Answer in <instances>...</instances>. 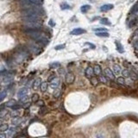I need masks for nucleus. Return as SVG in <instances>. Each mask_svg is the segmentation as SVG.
I'll return each instance as SVG.
<instances>
[{
	"label": "nucleus",
	"instance_id": "1",
	"mask_svg": "<svg viewBox=\"0 0 138 138\" xmlns=\"http://www.w3.org/2000/svg\"><path fill=\"white\" fill-rule=\"evenodd\" d=\"M22 14L23 16H29V15H38L42 16L44 14V10L40 6H32V7L26 8L22 10Z\"/></svg>",
	"mask_w": 138,
	"mask_h": 138
},
{
	"label": "nucleus",
	"instance_id": "2",
	"mask_svg": "<svg viewBox=\"0 0 138 138\" xmlns=\"http://www.w3.org/2000/svg\"><path fill=\"white\" fill-rule=\"evenodd\" d=\"M24 23H40V16L38 15H29V16H23L22 17Z\"/></svg>",
	"mask_w": 138,
	"mask_h": 138
},
{
	"label": "nucleus",
	"instance_id": "3",
	"mask_svg": "<svg viewBox=\"0 0 138 138\" xmlns=\"http://www.w3.org/2000/svg\"><path fill=\"white\" fill-rule=\"evenodd\" d=\"M42 24L40 23H24V28H36L40 29Z\"/></svg>",
	"mask_w": 138,
	"mask_h": 138
},
{
	"label": "nucleus",
	"instance_id": "4",
	"mask_svg": "<svg viewBox=\"0 0 138 138\" xmlns=\"http://www.w3.org/2000/svg\"><path fill=\"white\" fill-rule=\"evenodd\" d=\"M65 80H66V83L67 85H71L74 82L75 80V76H74V74L72 73H67L65 76Z\"/></svg>",
	"mask_w": 138,
	"mask_h": 138
},
{
	"label": "nucleus",
	"instance_id": "5",
	"mask_svg": "<svg viewBox=\"0 0 138 138\" xmlns=\"http://www.w3.org/2000/svg\"><path fill=\"white\" fill-rule=\"evenodd\" d=\"M12 80H13L12 74H10L9 73V74H6V75L2 79V84H4V85H9V84L11 83Z\"/></svg>",
	"mask_w": 138,
	"mask_h": 138
},
{
	"label": "nucleus",
	"instance_id": "6",
	"mask_svg": "<svg viewBox=\"0 0 138 138\" xmlns=\"http://www.w3.org/2000/svg\"><path fill=\"white\" fill-rule=\"evenodd\" d=\"M85 32H86V31H85V29H84V28H77L73 29V30L71 31L70 35H72V36H80V35L85 34Z\"/></svg>",
	"mask_w": 138,
	"mask_h": 138
},
{
	"label": "nucleus",
	"instance_id": "7",
	"mask_svg": "<svg viewBox=\"0 0 138 138\" xmlns=\"http://www.w3.org/2000/svg\"><path fill=\"white\" fill-rule=\"evenodd\" d=\"M28 92V88H26V87H23V88H21V89L18 91V92H17V97H18V98L20 99V98L27 96Z\"/></svg>",
	"mask_w": 138,
	"mask_h": 138
},
{
	"label": "nucleus",
	"instance_id": "8",
	"mask_svg": "<svg viewBox=\"0 0 138 138\" xmlns=\"http://www.w3.org/2000/svg\"><path fill=\"white\" fill-rule=\"evenodd\" d=\"M104 76H105L107 79H110V80H113L114 78H115V75H114L113 72H112V70H110V68L107 67L104 69Z\"/></svg>",
	"mask_w": 138,
	"mask_h": 138
},
{
	"label": "nucleus",
	"instance_id": "9",
	"mask_svg": "<svg viewBox=\"0 0 138 138\" xmlns=\"http://www.w3.org/2000/svg\"><path fill=\"white\" fill-rule=\"evenodd\" d=\"M28 49L30 51H32L34 54H36V55L41 53V48L38 46H36V44H30L28 46Z\"/></svg>",
	"mask_w": 138,
	"mask_h": 138
},
{
	"label": "nucleus",
	"instance_id": "10",
	"mask_svg": "<svg viewBox=\"0 0 138 138\" xmlns=\"http://www.w3.org/2000/svg\"><path fill=\"white\" fill-rule=\"evenodd\" d=\"M60 83H61L60 79L59 78H55L52 81H50V86L52 88H54V89H57L59 87V85H60Z\"/></svg>",
	"mask_w": 138,
	"mask_h": 138
},
{
	"label": "nucleus",
	"instance_id": "11",
	"mask_svg": "<svg viewBox=\"0 0 138 138\" xmlns=\"http://www.w3.org/2000/svg\"><path fill=\"white\" fill-rule=\"evenodd\" d=\"M85 74L87 78L91 79V78L93 76V74H94L93 67H92V66H88V67H86V69H85Z\"/></svg>",
	"mask_w": 138,
	"mask_h": 138
},
{
	"label": "nucleus",
	"instance_id": "12",
	"mask_svg": "<svg viewBox=\"0 0 138 138\" xmlns=\"http://www.w3.org/2000/svg\"><path fill=\"white\" fill-rule=\"evenodd\" d=\"M114 5L111 4H104L100 7V10L102 12H106L108 10H110L111 9H113Z\"/></svg>",
	"mask_w": 138,
	"mask_h": 138
},
{
	"label": "nucleus",
	"instance_id": "13",
	"mask_svg": "<svg viewBox=\"0 0 138 138\" xmlns=\"http://www.w3.org/2000/svg\"><path fill=\"white\" fill-rule=\"evenodd\" d=\"M112 72H113L114 75H118V74H120V73L122 72V68L121 66H119V65L117 64H115L113 65V67H112Z\"/></svg>",
	"mask_w": 138,
	"mask_h": 138
},
{
	"label": "nucleus",
	"instance_id": "14",
	"mask_svg": "<svg viewBox=\"0 0 138 138\" xmlns=\"http://www.w3.org/2000/svg\"><path fill=\"white\" fill-rule=\"evenodd\" d=\"M41 84H42V80H41L40 78H37L34 81V83H33V89H34L35 91H37V89L40 88Z\"/></svg>",
	"mask_w": 138,
	"mask_h": 138
},
{
	"label": "nucleus",
	"instance_id": "15",
	"mask_svg": "<svg viewBox=\"0 0 138 138\" xmlns=\"http://www.w3.org/2000/svg\"><path fill=\"white\" fill-rule=\"evenodd\" d=\"M115 44H116V47H117V50L119 53L123 54L124 52V49H123V46L122 45V43H120L118 41H115Z\"/></svg>",
	"mask_w": 138,
	"mask_h": 138
},
{
	"label": "nucleus",
	"instance_id": "16",
	"mask_svg": "<svg viewBox=\"0 0 138 138\" xmlns=\"http://www.w3.org/2000/svg\"><path fill=\"white\" fill-rule=\"evenodd\" d=\"M93 71H94V74L96 75H100L101 73H102V68L99 65H95L94 67H93Z\"/></svg>",
	"mask_w": 138,
	"mask_h": 138
},
{
	"label": "nucleus",
	"instance_id": "17",
	"mask_svg": "<svg viewBox=\"0 0 138 138\" xmlns=\"http://www.w3.org/2000/svg\"><path fill=\"white\" fill-rule=\"evenodd\" d=\"M90 9H91V5H89V4H85V5L81 6L80 10H81L82 13H86L88 10H90Z\"/></svg>",
	"mask_w": 138,
	"mask_h": 138
},
{
	"label": "nucleus",
	"instance_id": "18",
	"mask_svg": "<svg viewBox=\"0 0 138 138\" xmlns=\"http://www.w3.org/2000/svg\"><path fill=\"white\" fill-rule=\"evenodd\" d=\"M47 87H48V85H47V82H42V84H41V86H40V89H41V91H42V92H47Z\"/></svg>",
	"mask_w": 138,
	"mask_h": 138
},
{
	"label": "nucleus",
	"instance_id": "19",
	"mask_svg": "<svg viewBox=\"0 0 138 138\" xmlns=\"http://www.w3.org/2000/svg\"><path fill=\"white\" fill-rule=\"evenodd\" d=\"M8 129H9V125L8 124H6V123H2V124H0V133L7 131Z\"/></svg>",
	"mask_w": 138,
	"mask_h": 138
},
{
	"label": "nucleus",
	"instance_id": "20",
	"mask_svg": "<svg viewBox=\"0 0 138 138\" xmlns=\"http://www.w3.org/2000/svg\"><path fill=\"white\" fill-rule=\"evenodd\" d=\"M136 12H138V3H136V4H134L133 5V7L131 8V9H130V11H129V14H135V13H136Z\"/></svg>",
	"mask_w": 138,
	"mask_h": 138
},
{
	"label": "nucleus",
	"instance_id": "21",
	"mask_svg": "<svg viewBox=\"0 0 138 138\" xmlns=\"http://www.w3.org/2000/svg\"><path fill=\"white\" fill-rule=\"evenodd\" d=\"M130 74L131 72L129 70V69H123V70H122V74H123V77H130Z\"/></svg>",
	"mask_w": 138,
	"mask_h": 138
},
{
	"label": "nucleus",
	"instance_id": "22",
	"mask_svg": "<svg viewBox=\"0 0 138 138\" xmlns=\"http://www.w3.org/2000/svg\"><path fill=\"white\" fill-rule=\"evenodd\" d=\"M21 122H22V119H21V118H19L18 117H14L13 120H12V124H14V125H16V126H17V125H18L19 123H21Z\"/></svg>",
	"mask_w": 138,
	"mask_h": 138
},
{
	"label": "nucleus",
	"instance_id": "23",
	"mask_svg": "<svg viewBox=\"0 0 138 138\" xmlns=\"http://www.w3.org/2000/svg\"><path fill=\"white\" fill-rule=\"evenodd\" d=\"M6 106H9V107H13L14 105H16V100L15 99H10V100H9L7 103L5 104Z\"/></svg>",
	"mask_w": 138,
	"mask_h": 138
},
{
	"label": "nucleus",
	"instance_id": "24",
	"mask_svg": "<svg viewBox=\"0 0 138 138\" xmlns=\"http://www.w3.org/2000/svg\"><path fill=\"white\" fill-rule=\"evenodd\" d=\"M97 36H99V37H109V33L107 32H99V33H96Z\"/></svg>",
	"mask_w": 138,
	"mask_h": 138
},
{
	"label": "nucleus",
	"instance_id": "25",
	"mask_svg": "<svg viewBox=\"0 0 138 138\" xmlns=\"http://www.w3.org/2000/svg\"><path fill=\"white\" fill-rule=\"evenodd\" d=\"M6 96H7V92L6 91H2V92H0V102L2 100H4V98H6Z\"/></svg>",
	"mask_w": 138,
	"mask_h": 138
},
{
	"label": "nucleus",
	"instance_id": "26",
	"mask_svg": "<svg viewBox=\"0 0 138 138\" xmlns=\"http://www.w3.org/2000/svg\"><path fill=\"white\" fill-rule=\"evenodd\" d=\"M53 95H54V97H55V98H60V97H61V90H59V89H56L55 92H54Z\"/></svg>",
	"mask_w": 138,
	"mask_h": 138
},
{
	"label": "nucleus",
	"instance_id": "27",
	"mask_svg": "<svg viewBox=\"0 0 138 138\" xmlns=\"http://www.w3.org/2000/svg\"><path fill=\"white\" fill-rule=\"evenodd\" d=\"M60 66H61V64H60V62H53V63H50L49 64V67L50 68H58L60 67Z\"/></svg>",
	"mask_w": 138,
	"mask_h": 138
},
{
	"label": "nucleus",
	"instance_id": "28",
	"mask_svg": "<svg viewBox=\"0 0 138 138\" xmlns=\"http://www.w3.org/2000/svg\"><path fill=\"white\" fill-rule=\"evenodd\" d=\"M100 23H102L104 25H110V22L109 21L108 18H102L100 20Z\"/></svg>",
	"mask_w": 138,
	"mask_h": 138
},
{
	"label": "nucleus",
	"instance_id": "29",
	"mask_svg": "<svg viewBox=\"0 0 138 138\" xmlns=\"http://www.w3.org/2000/svg\"><path fill=\"white\" fill-rule=\"evenodd\" d=\"M90 81H91V84L92 85H97L98 84V80L95 77H92L90 79Z\"/></svg>",
	"mask_w": 138,
	"mask_h": 138
},
{
	"label": "nucleus",
	"instance_id": "30",
	"mask_svg": "<svg viewBox=\"0 0 138 138\" xmlns=\"http://www.w3.org/2000/svg\"><path fill=\"white\" fill-rule=\"evenodd\" d=\"M117 84H119V85H124V84H125L124 78H123V77H118V78L117 79Z\"/></svg>",
	"mask_w": 138,
	"mask_h": 138
},
{
	"label": "nucleus",
	"instance_id": "31",
	"mask_svg": "<svg viewBox=\"0 0 138 138\" xmlns=\"http://www.w3.org/2000/svg\"><path fill=\"white\" fill-rule=\"evenodd\" d=\"M31 99H32L33 102H37L38 100H39V95L37 94V93H34V94L32 95V97H31Z\"/></svg>",
	"mask_w": 138,
	"mask_h": 138
},
{
	"label": "nucleus",
	"instance_id": "32",
	"mask_svg": "<svg viewBox=\"0 0 138 138\" xmlns=\"http://www.w3.org/2000/svg\"><path fill=\"white\" fill-rule=\"evenodd\" d=\"M99 81L101 83H104V84H106L107 83V78L104 75H100L99 76Z\"/></svg>",
	"mask_w": 138,
	"mask_h": 138
},
{
	"label": "nucleus",
	"instance_id": "33",
	"mask_svg": "<svg viewBox=\"0 0 138 138\" xmlns=\"http://www.w3.org/2000/svg\"><path fill=\"white\" fill-rule=\"evenodd\" d=\"M61 9H69L71 7H70V5L67 4L66 3H63V4H61Z\"/></svg>",
	"mask_w": 138,
	"mask_h": 138
},
{
	"label": "nucleus",
	"instance_id": "34",
	"mask_svg": "<svg viewBox=\"0 0 138 138\" xmlns=\"http://www.w3.org/2000/svg\"><path fill=\"white\" fill-rule=\"evenodd\" d=\"M16 129L14 128H9V132H8V137H11L12 135L15 133Z\"/></svg>",
	"mask_w": 138,
	"mask_h": 138
},
{
	"label": "nucleus",
	"instance_id": "35",
	"mask_svg": "<svg viewBox=\"0 0 138 138\" xmlns=\"http://www.w3.org/2000/svg\"><path fill=\"white\" fill-rule=\"evenodd\" d=\"M136 23H137V20H136V19H133V20H131V21H129V26L130 27V28H132L133 26H135V25L136 24Z\"/></svg>",
	"mask_w": 138,
	"mask_h": 138
},
{
	"label": "nucleus",
	"instance_id": "36",
	"mask_svg": "<svg viewBox=\"0 0 138 138\" xmlns=\"http://www.w3.org/2000/svg\"><path fill=\"white\" fill-rule=\"evenodd\" d=\"M94 31H96L97 33H99V32H106V29L104 28H94L93 29Z\"/></svg>",
	"mask_w": 138,
	"mask_h": 138
},
{
	"label": "nucleus",
	"instance_id": "37",
	"mask_svg": "<svg viewBox=\"0 0 138 138\" xmlns=\"http://www.w3.org/2000/svg\"><path fill=\"white\" fill-rule=\"evenodd\" d=\"M66 47L65 46V44H61V45H58V46H56V47H55L56 50H61V49H63L64 47Z\"/></svg>",
	"mask_w": 138,
	"mask_h": 138
},
{
	"label": "nucleus",
	"instance_id": "38",
	"mask_svg": "<svg viewBox=\"0 0 138 138\" xmlns=\"http://www.w3.org/2000/svg\"><path fill=\"white\" fill-rule=\"evenodd\" d=\"M130 78L131 79H132V80H136V79H137L138 78V76H137V74H136V73H131L130 74Z\"/></svg>",
	"mask_w": 138,
	"mask_h": 138
},
{
	"label": "nucleus",
	"instance_id": "39",
	"mask_svg": "<svg viewBox=\"0 0 138 138\" xmlns=\"http://www.w3.org/2000/svg\"><path fill=\"white\" fill-rule=\"evenodd\" d=\"M36 105H38V106H44V102L42 100H40V99H39V100L37 101V102H36Z\"/></svg>",
	"mask_w": 138,
	"mask_h": 138
},
{
	"label": "nucleus",
	"instance_id": "40",
	"mask_svg": "<svg viewBox=\"0 0 138 138\" xmlns=\"http://www.w3.org/2000/svg\"><path fill=\"white\" fill-rule=\"evenodd\" d=\"M10 115H11V117H18V115H19V112H18V110H15V111H13V112H11L10 113Z\"/></svg>",
	"mask_w": 138,
	"mask_h": 138
},
{
	"label": "nucleus",
	"instance_id": "41",
	"mask_svg": "<svg viewBox=\"0 0 138 138\" xmlns=\"http://www.w3.org/2000/svg\"><path fill=\"white\" fill-rule=\"evenodd\" d=\"M20 101H21V102H23V103L27 102V101H28V96H25V97H23V98H20Z\"/></svg>",
	"mask_w": 138,
	"mask_h": 138
},
{
	"label": "nucleus",
	"instance_id": "42",
	"mask_svg": "<svg viewBox=\"0 0 138 138\" xmlns=\"http://www.w3.org/2000/svg\"><path fill=\"white\" fill-rule=\"evenodd\" d=\"M55 78H56L55 75H51V76H49V77H48V79H47V80H48V81L50 82V81H52V80H53L54 79H55Z\"/></svg>",
	"mask_w": 138,
	"mask_h": 138
},
{
	"label": "nucleus",
	"instance_id": "43",
	"mask_svg": "<svg viewBox=\"0 0 138 138\" xmlns=\"http://www.w3.org/2000/svg\"><path fill=\"white\" fill-rule=\"evenodd\" d=\"M6 113H7V112H6L5 110H3V111H1V112H0V117H4V115H6Z\"/></svg>",
	"mask_w": 138,
	"mask_h": 138
},
{
	"label": "nucleus",
	"instance_id": "44",
	"mask_svg": "<svg viewBox=\"0 0 138 138\" xmlns=\"http://www.w3.org/2000/svg\"><path fill=\"white\" fill-rule=\"evenodd\" d=\"M48 24L50 25V26L54 27V26H55V23L53 22V20H50V21H49V23H48Z\"/></svg>",
	"mask_w": 138,
	"mask_h": 138
},
{
	"label": "nucleus",
	"instance_id": "45",
	"mask_svg": "<svg viewBox=\"0 0 138 138\" xmlns=\"http://www.w3.org/2000/svg\"><path fill=\"white\" fill-rule=\"evenodd\" d=\"M134 36H135V38H136V40L138 41V29L136 31V32H135V35H134Z\"/></svg>",
	"mask_w": 138,
	"mask_h": 138
},
{
	"label": "nucleus",
	"instance_id": "46",
	"mask_svg": "<svg viewBox=\"0 0 138 138\" xmlns=\"http://www.w3.org/2000/svg\"><path fill=\"white\" fill-rule=\"evenodd\" d=\"M96 138H104V136H103L102 134H98L96 136Z\"/></svg>",
	"mask_w": 138,
	"mask_h": 138
},
{
	"label": "nucleus",
	"instance_id": "47",
	"mask_svg": "<svg viewBox=\"0 0 138 138\" xmlns=\"http://www.w3.org/2000/svg\"><path fill=\"white\" fill-rule=\"evenodd\" d=\"M0 138H6V135L4 133H1L0 134Z\"/></svg>",
	"mask_w": 138,
	"mask_h": 138
},
{
	"label": "nucleus",
	"instance_id": "48",
	"mask_svg": "<svg viewBox=\"0 0 138 138\" xmlns=\"http://www.w3.org/2000/svg\"><path fill=\"white\" fill-rule=\"evenodd\" d=\"M85 44H86V45L91 46L92 48H95V46H94V45H92V43H90V42H86V43H85Z\"/></svg>",
	"mask_w": 138,
	"mask_h": 138
},
{
	"label": "nucleus",
	"instance_id": "49",
	"mask_svg": "<svg viewBox=\"0 0 138 138\" xmlns=\"http://www.w3.org/2000/svg\"><path fill=\"white\" fill-rule=\"evenodd\" d=\"M63 71H64L63 69H61V70L59 71V73H61V74H63Z\"/></svg>",
	"mask_w": 138,
	"mask_h": 138
},
{
	"label": "nucleus",
	"instance_id": "50",
	"mask_svg": "<svg viewBox=\"0 0 138 138\" xmlns=\"http://www.w3.org/2000/svg\"><path fill=\"white\" fill-rule=\"evenodd\" d=\"M22 1H27V0H22Z\"/></svg>",
	"mask_w": 138,
	"mask_h": 138
}]
</instances>
